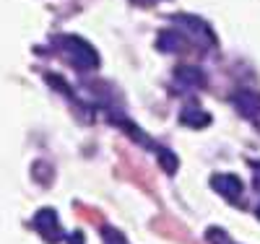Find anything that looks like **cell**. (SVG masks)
Here are the masks:
<instances>
[{
    "label": "cell",
    "instance_id": "3",
    "mask_svg": "<svg viewBox=\"0 0 260 244\" xmlns=\"http://www.w3.org/2000/svg\"><path fill=\"white\" fill-rule=\"evenodd\" d=\"M211 187L219 192L221 197H226L229 203H237L240 200V195H242V180L240 177H234V174H213L211 177Z\"/></svg>",
    "mask_w": 260,
    "mask_h": 244
},
{
    "label": "cell",
    "instance_id": "2",
    "mask_svg": "<svg viewBox=\"0 0 260 244\" xmlns=\"http://www.w3.org/2000/svg\"><path fill=\"white\" fill-rule=\"evenodd\" d=\"M31 224H34V229L42 234V239L50 241V244H55V241L62 239L60 221H57V213H55L52 208H42V211H37V216L31 218Z\"/></svg>",
    "mask_w": 260,
    "mask_h": 244
},
{
    "label": "cell",
    "instance_id": "6",
    "mask_svg": "<svg viewBox=\"0 0 260 244\" xmlns=\"http://www.w3.org/2000/svg\"><path fill=\"white\" fill-rule=\"evenodd\" d=\"M180 122L182 125H187V127H208L211 125V115L206 112L203 107H195V104H190V107H185L182 112H180Z\"/></svg>",
    "mask_w": 260,
    "mask_h": 244
},
{
    "label": "cell",
    "instance_id": "5",
    "mask_svg": "<svg viewBox=\"0 0 260 244\" xmlns=\"http://www.w3.org/2000/svg\"><path fill=\"white\" fill-rule=\"evenodd\" d=\"M175 21H177V24L190 26V34L198 37V42H203V44H213L216 42L213 31L208 29V24H203L201 18H195V16H175Z\"/></svg>",
    "mask_w": 260,
    "mask_h": 244
},
{
    "label": "cell",
    "instance_id": "12",
    "mask_svg": "<svg viewBox=\"0 0 260 244\" xmlns=\"http://www.w3.org/2000/svg\"><path fill=\"white\" fill-rule=\"evenodd\" d=\"M257 218H260V205H257Z\"/></svg>",
    "mask_w": 260,
    "mask_h": 244
},
{
    "label": "cell",
    "instance_id": "9",
    "mask_svg": "<svg viewBox=\"0 0 260 244\" xmlns=\"http://www.w3.org/2000/svg\"><path fill=\"white\" fill-rule=\"evenodd\" d=\"M156 159H159V164L164 166V171H167V174H175V171H177V166H180L177 153H172L169 148H156Z\"/></svg>",
    "mask_w": 260,
    "mask_h": 244
},
{
    "label": "cell",
    "instance_id": "11",
    "mask_svg": "<svg viewBox=\"0 0 260 244\" xmlns=\"http://www.w3.org/2000/svg\"><path fill=\"white\" fill-rule=\"evenodd\" d=\"M68 244H83V234H81V231L71 234V236H68Z\"/></svg>",
    "mask_w": 260,
    "mask_h": 244
},
{
    "label": "cell",
    "instance_id": "10",
    "mask_svg": "<svg viewBox=\"0 0 260 244\" xmlns=\"http://www.w3.org/2000/svg\"><path fill=\"white\" fill-rule=\"evenodd\" d=\"M104 239H107V244H125L122 236L117 231H112V229H104Z\"/></svg>",
    "mask_w": 260,
    "mask_h": 244
},
{
    "label": "cell",
    "instance_id": "7",
    "mask_svg": "<svg viewBox=\"0 0 260 244\" xmlns=\"http://www.w3.org/2000/svg\"><path fill=\"white\" fill-rule=\"evenodd\" d=\"M175 78H177V83L190 86V88H203L206 86V73L201 68H195V65H182V68H177Z\"/></svg>",
    "mask_w": 260,
    "mask_h": 244
},
{
    "label": "cell",
    "instance_id": "8",
    "mask_svg": "<svg viewBox=\"0 0 260 244\" xmlns=\"http://www.w3.org/2000/svg\"><path fill=\"white\" fill-rule=\"evenodd\" d=\"M187 42L180 31H161L159 34V50L164 52H185Z\"/></svg>",
    "mask_w": 260,
    "mask_h": 244
},
{
    "label": "cell",
    "instance_id": "4",
    "mask_svg": "<svg viewBox=\"0 0 260 244\" xmlns=\"http://www.w3.org/2000/svg\"><path fill=\"white\" fill-rule=\"evenodd\" d=\"M232 104L234 109L240 112L242 117H257L260 115V94L257 91H250V88H242L232 96Z\"/></svg>",
    "mask_w": 260,
    "mask_h": 244
},
{
    "label": "cell",
    "instance_id": "1",
    "mask_svg": "<svg viewBox=\"0 0 260 244\" xmlns=\"http://www.w3.org/2000/svg\"><path fill=\"white\" fill-rule=\"evenodd\" d=\"M57 47L62 50V55L68 57V62L73 65V68H78V71H83V73H86V71H94L96 65H99L96 50H94L86 39H81V37L65 34V37L57 39Z\"/></svg>",
    "mask_w": 260,
    "mask_h": 244
}]
</instances>
